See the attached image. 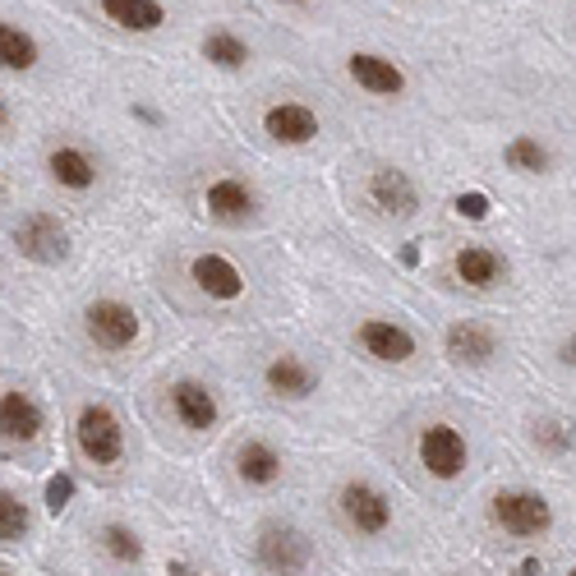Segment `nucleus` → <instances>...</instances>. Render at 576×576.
I'll return each mask as SVG.
<instances>
[{
	"mask_svg": "<svg viewBox=\"0 0 576 576\" xmlns=\"http://www.w3.org/2000/svg\"><path fill=\"white\" fill-rule=\"evenodd\" d=\"M489 522L512 540H544L553 530V503L535 489H498L489 498Z\"/></svg>",
	"mask_w": 576,
	"mask_h": 576,
	"instance_id": "1",
	"label": "nucleus"
},
{
	"mask_svg": "<svg viewBox=\"0 0 576 576\" xmlns=\"http://www.w3.org/2000/svg\"><path fill=\"white\" fill-rule=\"evenodd\" d=\"M314 559H318L314 540L291 522H267L254 540V563L267 576H304L314 567Z\"/></svg>",
	"mask_w": 576,
	"mask_h": 576,
	"instance_id": "2",
	"label": "nucleus"
},
{
	"mask_svg": "<svg viewBox=\"0 0 576 576\" xmlns=\"http://www.w3.org/2000/svg\"><path fill=\"white\" fill-rule=\"evenodd\" d=\"M337 516L346 530L355 535H388L392 530V498L383 493L378 485H370V479H346V485L337 489Z\"/></svg>",
	"mask_w": 576,
	"mask_h": 576,
	"instance_id": "3",
	"label": "nucleus"
},
{
	"mask_svg": "<svg viewBox=\"0 0 576 576\" xmlns=\"http://www.w3.org/2000/svg\"><path fill=\"white\" fill-rule=\"evenodd\" d=\"M74 438H79V452L92 466H115V461L125 456V425L102 401H84L79 406V415H74Z\"/></svg>",
	"mask_w": 576,
	"mask_h": 576,
	"instance_id": "4",
	"label": "nucleus"
},
{
	"mask_svg": "<svg viewBox=\"0 0 576 576\" xmlns=\"http://www.w3.org/2000/svg\"><path fill=\"white\" fill-rule=\"evenodd\" d=\"M420 466H425L434 479H443V485H452V479L466 475L471 466V443L466 434H461L456 425H448V420H434V425L420 429Z\"/></svg>",
	"mask_w": 576,
	"mask_h": 576,
	"instance_id": "5",
	"label": "nucleus"
},
{
	"mask_svg": "<svg viewBox=\"0 0 576 576\" xmlns=\"http://www.w3.org/2000/svg\"><path fill=\"white\" fill-rule=\"evenodd\" d=\"M84 333L98 351H129V346L139 341L143 323L125 300H92L84 310Z\"/></svg>",
	"mask_w": 576,
	"mask_h": 576,
	"instance_id": "6",
	"label": "nucleus"
},
{
	"mask_svg": "<svg viewBox=\"0 0 576 576\" xmlns=\"http://www.w3.org/2000/svg\"><path fill=\"white\" fill-rule=\"evenodd\" d=\"M14 249L33 263L55 267V263L70 259V230L51 213H28L24 222H14Z\"/></svg>",
	"mask_w": 576,
	"mask_h": 576,
	"instance_id": "7",
	"label": "nucleus"
},
{
	"mask_svg": "<svg viewBox=\"0 0 576 576\" xmlns=\"http://www.w3.org/2000/svg\"><path fill=\"white\" fill-rule=\"evenodd\" d=\"M203 213L217 226H245L259 217V189L240 176H222L203 189Z\"/></svg>",
	"mask_w": 576,
	"mask_h": 576,
	"instance_id": "8",
	"label": "nucleus"
},
{
	"mask_svg": "<svg viewBox=\"0 0 576 576\" xmlns=\"http://www.w3.org/2000/svg\"><path fill=\"white\" fill-rule=\"evenodd\" d=\"M166 406H171V415L180 420V429H189V434H208L217 425V415H222L217 392L208 388V383H199V378H176V383H171Z\"/></svg>",
	"mask_w": 576,
	"mask_h": 576,
	"instance_id": "9",
	"label": "nucleus"
},
{
	"mask_svg": "<svg viewBox=\"0 0 576 576\" xmlns=\"http://www.w3.org/2000/svg\"><path fill=\"white\" fill-rule=\"evenodd\" d=\"M355 341H360V351L370 360H378V364L415 360V333L401 328V323H392V318H364L355 328Z\"/></svg>",
	"mask_w": 576,
	"mask_h": 576,
	"instance_id": "10",
	"label": "nucleus"
},
{
	"mask_svg": "<svg viewBox=\"0 0 576 576\" xmlns=\"http://www.w3.org/2000/svg\"><path fill=\"white\" fill-rule=\"evenodd\" d=\"M318 111L304 107V102H273L263 111V134L281 148H304L318 139Z\"/></svg>",
	"mask_w": 576,
	"mask_h": 576,
	"instance_id": "11",
	"label": "nucleus"
},
{
	"mask_svg": "<svg viewBox=\"0 0 576 576\" xmlns=\"http://www.w3.org/2000/svg\"><path fill=\"white\" fill-rule=\"evenodd\" d=\"M42 429H47V415L28 392H18V388L0 392V443H14V448L37 443Z\"/></svg>",
	"mask_w": 576,
	"mask_h": 576,
	"instance_id": "12",
	"label": "nucleus"
},
{
	"mask_svg": "<svg viewBox=\"0 0 576 576\" xmlns=\"http://www.w3.org/2000/svg\"><path fill=\"white\" fill-rule=\"evenodd\" d=\"M47 176L61 189H70V195H88L102 171H98V158H92L84 143H55L47 152Z\"/></svg>",
	"mask_w": 576,
	"mask_h": 576,
	"instance_id": "13",
	"label": "nucleus"
},
{
	"mask_svg": "<svg viewBox=\"0 0 576 576\" xmlns=\"http://www.w3.org/2000/svg\"><path fill=\"white\" fill-rule=\"evenodd\" d=\"M286 475V456L267 438H245L236 448V479L245 489H273Z\"/></svg>",
	"mask_w": 576,
	"mask_h": 576,
	"instance_id": "14",
	"label": "nucleus"
},
{
	"mask_svg": "<svg viewBox=\"0 0 576 576\" xmlns=\"http://www.w3.org/2000/svg\"><path fill=\"white\" fill-rule=\"evenodd\" d=\"M370 203L378 208L383 217H415V208H420V189H415V180L406 176V171H397V166H378L374 176H370Z\"/></svg>",
	"mask_w": 576,
	"mask_h": 576,
	"instance_id": "15",
	"label": "nucleus"
},
{
	"mask_svg": "<svg viewBox=\"0 0 576 576\" xmlns=\"http://www.w3.org/2000/svg\"><path fill=\"white\" fill-rule=\"evenodd\" d=\"M443 351L452 364H461V370H485V364L498 355V337L493 328H485V323H452L448 337H443Z\"/></svg>",
	"mask_w": 576,
	"mask_h": 576,
	"instance_id": "16",
	"label": "nucleus"
},
{
	"mask_svg": "<svg viewBox=\"0 0 576 576\" xmlns=\"http://www.w3.org/2000/svg\"><path fill=\"white\" fill-rule=\"evenodd\" d=\"M189 281H195L208 300H222V304L245 296V273L226 254H199L189 263Z\"/></svg>",
	"mask_w": 576,
	"mask_h": 576,
	"instance_id": "17",
	"label": "nucleus"
},
{
	"mask_svg": "<svg viewBox=\"0 0 576 576\" xmlns=\"http://www.w3.org/2000/svg\"><path fill=\"white\" fill-rule=\"evenodd\" d=\"M263 383H267V392L281 397V401H304V397L318 392V370L304 364L300 355H277V360H267Z\"/></svg>",
	"mask_w": 576,
	"mask_h": 576,
	"instance_id": "18",
	"label": "nucleus"
},
{
	"mask_svg": "<svg viewBox=\"0 0 576 576\" xmlns=\"http://www.w3.org/2000/svg\"><path fill=\"white\" fill-rule=\"evenodd\" d=\"M346 74H351L364 92H374V98H401V92H406V74H401L388 55H374V51H355L351 61H346Z\"/></svg>",
	"mask_w": 576,
	"mask_h": 576,
	"instance_id": "19",
	"label": "nucleus"
},
{
	"mask_svg": "<svg viewBox=\"0 0 576 576\" xmlns=\"http://www.w3.org/2000/svg\"><path fill=\"white\" fill-rule=\"evenodd\" d=\"M452 273H456V281H466L471 291H489V286L508 277V259L489 245H461L452 259Z\"/></svg>",
	"mask_w": 576,
	"mask_h": 576,
	"instance_id": "20",
	"label": "nucleus"
},
{
	"mask_svg": "<svg viewBox=\"0 0 576 576\" xmlns=\"http://www.w3.org/2000/svg\"><path fill=\"white\" fill-rule=\"evenodd\" d=\"M102 14L125 33H158L166 24L162 0H102Z\"/></svg>",
	"mask_w": 576,
	"mask_h": 576,
	"instance_id": "21",
	"label": "nucleus"
},
{
	"mask_svg": "<svg viewBox=\"0 0 576 576\" xmlns=\"http://www.w3.org/2000/svg\"><path fill=\"white\" fill-rule=\"evenodd\" d=\"M98 549H102V559L115 563V567H139L143 563V535L125 526V522H107L98 530Z\"/></svg>",
	"mask_w": 576,
	"mask_h": 576,
	"instance_id": "22",
	"label": "nucleus"
},
{
	"mask_svg": "<svg viewBox=\"0 0 576 576\" xmlns=\"http://www.w3.org/2000/svg\"><path fill=\"white\" fill-rule=\"evenodd\" d=\"M37 55H42V51H37V37L0 18V70L24 74V70H33V65H37Z\"/></svg>",
	"mask_w": 576,
	"mask_h": 576,
	"instance_id": "23",
	"label": "nucleus"
},
{
	"mask_svg": "<svg viewBox=\"0 0 576 576\" xmlns=\"http://www.w3.org/2000/svg\"><path fill=\"white\" fill-rule=\"evenodd\" d=\"M530 443L544 456H567V452H576V425L563 415H544L530 425Z\"/></svg>",
	"mask_w": 576,
	"mask_h": 576,
	"instance_id": "24",
	"label": "nucleus"
},
{
	"mask_svg": "<svg viewBox=\"0 0 576 576\" xmlns=\"http://www.w3.org/2000/svg\"><path fill=\"white\" fill-rule=\"evenodd\" d=\"M503 158H508V166L516 171V176H544V171L553 166V152L540 139H530V134H516Z\"/></svg>",
	"mask_w": 576,
	"mask_h": 576,
	"instance_id": "25",
	"label": "nucleus"
},
{
	"mask_svg": "<svg viewBox=\"0 0 576 576\" xmlns=\"http://www.w3.org/2000/svg\"><path fill=\"white\" fill-rule=\"evenodd\" d=\"M203 55H208V61H213L217 70H245V65H249V42H245V37H236V33L217 28V33L203 37Z\"/></svg>",
	"mask_w": 576,
	"mask_h": 576,
	"instance_id": "26",
	"label": "nucleus"
},
{
	"mask_svg": "<svg viewBox=\"0 0 576 576\" xmlns=\"http://www.w3.org/2000/svg\"><path fill=\"white\" fill-rule=\"evenodd\" d=\"M28 530H33V512H28V503H24L18 493L0 489V544L28 540Z\"/></svg>",
	"mask_w": 576,
	"mask_h": 576,
	"instance_id": "27",
	"label": "nucleus"
},
{
	"mask_svg": "<svg viewBox=\"0 0 576 576\" xmlns=\"http://www.w3.org/2000/svg\"><path fill=\"white\" fill-rule=\"evenodd\" d=\"M456 213L461 217H485V199H479V195H461L456 199Z\"/></svg>",
	"mask_w": 576,
	"mask_h": 576,
	"instance_id": "28",
	"label": "nucleus"
},
{
	"mask_svg": "<svg viewBox=\"0 0 576 576\" xmlns=\"http://www.w3.org/2000/svg\"><path fill=\"white\" fill-rule=\"evenodd\" d=\"M559 360L567 364V370H576V333H572V337H563V346H559Z\"/></svg>",
	"mask_w": 576,
	"mask_h": 576,
	"instance_id": "29",
	"label": "nucleus"
},
{
	"mask_svg": "<svg viewBox=\"0 0 576 576\" xmlns=\"http://www.w3.org/2000/svg\"><path fill=\"white\" fill-rule=\"evenodd\" d=\"M166 576H208V572H199L195 563H180V559H176V563L166 567Z\"/></svg>",
	"mask_w": 576,
	"mask_h": 576,
	"instance_id": "30",
	"label": "nucleus"
},
{
	"mask_svg": "<svg viewBox=\"0 0 576 576\" xmlns=\"http://www.w3.org/2000/svg\"><path fill=\"white\" fill-rule=\"evenodd\" d=\"M535 572H540V563H535V559H526V563H516V576H535Z\"/></svg>",
	"mask_w": 576,
	"mask_h": 576,
	"instance_id": "31",
	"label": "nucleus"
},
{
	"mask_svg": "<svg viewBox=\"0 0 576 576\" xmlns=\"http://www.w3.org/2000/svg\"><path fill=\"white\" fill-rule=\"evenodd\" d=\"M5 125H10V107H5V98H0V134H5Z\"/></svg>",
	"mask_w": 576,
	"mask_h": 576,
	"instance_id": "32",
	"label": "nucleus"
},
{
	"mask_svg": "<svg viewBox=\"0 0 576 576\" xmlns=\"http://www.w3.org/2000/svg\"><path fill=\"white\" fill-rule=\"evenodd\" d=\"M0 576H14V572H10V567H0Z\"/></svg>",
	"mask_w": 576,
	"mask_h": 576,
	"instance_id": "33",
	"label": "nucleus"
},
{
	"mask_svg": "<svg viewBox=\"0 0 576 576\" xmlns=\"http://www.w3.org/2000/svg\"><path fill=\"white\" fill-rule=\"evenodd\" d=\"M567 576H576V567H572V572H567Z\"/></svg>",
	"mask_w": 576,
	"mask_h": 576,
	"instance_id": "34",
	"label": "nucleus"
},
{
	"mask_svg": "<svg viewBox=\"0 0 576 576\" xmlns=\"http://www.w3.org/2000/svg\"><path fill=\"white\" fill-rule=\"evenodd\" d=\"M296 5H304V0H296Z\"/></svg>",
	"mask_w": 576,
	"mask_h": 576,
	"instance_id": "35",
	"label": "nucleus"
}]
</instances>
